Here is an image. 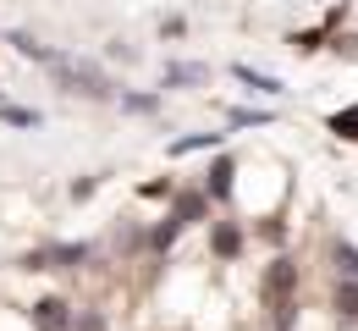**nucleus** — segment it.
<instances>
[{"label":"nucleus","instance_id":"412c9836","mask_svg":"<svg viewBox=\"0 0 358 331\" xmlns=\"http://www.w3.org/2000/svg\"><path fill=\"white\" fill-rule=\"evenodd\" d=\"M72 331H110V321H105L99 309H78V315H72Z\"/></svg>","mask_w":358,"mask_h":331},{"label":"nucleus","instance_id":"aec40b11","mask_svg":"<svg viewBox=\"0 0 358 331\" xmlns=\"http://www.w3.org/2000/svg\"><path fill=\"white\" fill-rule=\"evenodd\" d=\"M99 183H105V177H99V171H89V177H78V183H72V188H66V193H72V204H89L94 193H99Z\"/></svg>","mask_w":358,"mask_h":331},{"label":"nucleus","instance_id":"39448f33","mask_svg":"<svg viewBox=\"0 0 358 331\" xmlns=\"http://www.w3.org/2000/svg\"><path fill=\"white\" fill-rule=\"evenodd\" d=\"M72 298H61V293H45L39 304H34V326L39 331H72Z\"/></svg>","mask_w":358,"mask_h":331},{"label":"nucleus","instance_id":"f257e3e1","mask_svg":"<svg viewBox=\"0 0 358 331\" xmlns=\"http://www.w3.org/2000/svg\"><path fill=\"white\" fill-rule=\"evenodd\" d=\"M50 72H55V83H61L66 94H78V99H116V94H122L94 61H78V55H55Z\"/></svg>","mask_w":358,"mask_h":331},{"label":"nucleus","instance_id":"a211bd4d","mask_svg":"<svg viewBox=\"0 0 358 331\" xmlns=\"http://www.w3.org/2000/svg\"><path fill=\"white\" fill-rule=\"evenodd\" d=\"M336 139H348V143H358V105H348V111H336L331 122H325Z\"/></svg>","mask_w":358,"mask_h":331},{"label":"nucleus","instance_id":"6e6552de","mask_svg":"<svg viewBox=\"0 0 358 331\" xmlns=\"http://www.w3.org/2000/svg\"><path fill=\"white\" fill-rule=\"evenodd\" d=\"M204 78H210V66H199V61H166V72H160L166 89H199Z\"/></svg>","mask_w":358,"mask_h":331},{"label":"nucleus","instance_id":"f8f14e48","mask_svg":"<svg viewBox=\"0 0 358 331\" xmlns=\"http://www.w3.org/2000/svg\"><path fill=\"white\" fill-rule=\"evenodd\" d=\"M0 122H6V127H45V111H34V105H11V99H0Z\"/></svg>","mask_w":358,"mask_h":331},{"label":"nucleus","instance_id":"1a4fd4ad","mask_svg":"<svg viewBox=\"0 0 358 331\" xmlns=\"http://www.w3.org/2000/svg\"><path fill=\"white\" fill-rule=\"evenodd\" d=\"M331 309H336L342 326H358V282L336 276V287H331Z\"/></svg>","mask_w":358,"mask_h":331},{"label":"nucleus","instance_id":"5701e85b","mask_svg":"<svg viewBox=\"0 0 358 331\" xmlns=\"http://www.w3.org/2000/svg\"><path fill=\"white\" fill-rule=\"evenodd\" d=\"M138 193H143V199H171V183L160 177V183H143V188H138Z\"/></svg>","mask_w":358,"mask_h":331},{"label":"nucleus","instance_id":"7ed1b4c3","mask_svg":"<svg viewBox=\"0 0 358 331\" xmlns=\"http://www.w3.org/2000/svg\"><path fill=\"white\" fill-rule=\"evenodd\" d=\"M94 248L89 243H45L34 254H22V271H78Z\"/></svg>","mask_w":358,"mask_h":331},{"label":"nucleus","instance_id":"ddd939ff","mask_svg":"<svg viewBox=\"0 0 358 331\" xmlns=\"http://www.w3.org/2000/svg\"><path fill=\"white\" fill-rule=\"evenodd\" d=\"M11 50H17V55H28V61H55V50L50 45H39V39H34V34H22V28H11Z\"/></svg>","mask_w":358,"mask_h":331},{"label":"nucleus","instance_id":"2eb2a0df","mask_svg":"<svg viewBox=\"0 0 358 331\" xmlns=\"http://www.w3.org/2000/svg\"><path fill=\"white\" fill-rule=\"evenodd\" d=\"M177 237H182V227L171 221V216H166V221H160L155 232L143 237V248H149V254H171V243H177Z\"/></svg>","mask_w":358,"mask_h":331},{"label":"nucleus","instance_id":"f03ea898","mask_svg":"<svg viewBox=\"0 0 358 331\" xmlns=\"http://www.w3.org/2000/svg\"><path fill=\"white\" fill-rule=\"evenodd\" d=\"M259 293H265V309L298 304V260H292V254H275V260L265 265V282H259Z\"/></svg>","mask_w":358,"mask_h":331},{"label":"nucleus","instance_id":"4468645a","mask_svg":"<svg viewBox=\"0 0 358 331\" xmlns=\"http://www.w3.org/2000/svg\"><path fill=\"white\" fill-rule=\"evenodd\" d=\"M331 260H336V271H342L348 282H358V243L336 237V243H331Z\"/></svg>","mask_w":358,"mask_h":331},{"label":"nucleus","instance_id":"9d476101","mask_svg":"<svg viewBox=\"0 0 358 331\" xmlns=\"http://www.w3.org/2000/svg\"><path fill=\"white\" fill-rule=\"evenodd\" d=\"M231 78H237V83H248V89H254V94H287V83H281V78H270V72H259V66H243V61H237V66H231Z\"/></svg>","mask_w":358,"mask_h":331},{"label":"nucleus","instance_id":"20e7f679","mask_svg":"<svg viewBox=\"0 0 358 331\" xmlns=\"http://www.w3.org/2000/svg\"><path fill=\"white\" fill-rule=\"evenodd\" d=\"M231 183H237V155H215V160H210V171H204V199H210V204H226V199H231Z\"/></svg>","mask_w":358,"mask_h":331},{"label":"nucleus","instance_id":"0eeeda50","mask_svg":"<svg viewBox=\"0 0 358 331\" xmlns=\"http://www.w3.org/2000/svg\"><path fill=\"white\" fill-rule=\"evenodd\" d=\"M243 243H248V232H243L231 216H226V221H210V254H215V260H237Z\"/></svg>","mask_w":358,"mask_h":331},{"label":"nucleus","instance_id":"4be33fe9","mask_svg":"<svg viewBox=\"0 0 358 331\" xmlns=\"http://www.w3.org/2000/svg\"><path fill=\"white\" fill-rule=\"evenodd\" d=\"M182 34H187V22H182V17H166V22H160V39H182Z\"/></svg>","mask_w":358,"mask_h":331},{"label":"nucleus","instance_id":"6ab92c4d","mask_svg":"<svg viewBox=\"0 0 358 331\" xmlns=\"http://www.w3.org/2000/svg\"><path fill=\"white\" fill-rule=\"evenodd\" d=\"M254 232L265 237L270 248H281V243H287V221H281V216H265V221H259V227H254Z\"/></svg>","mask_w":358,"mask_h":331},{"label":"nucleus","instance_id":"9b49d317","mask_svg":"<svg viewBox=\"0 0 358 331\" xmlns=\"http://www.w3.org/2000/svg\"><path fill=\"white\" fill-rule=\"evenodd\" d=\"M226 133H182V139H171L166 149H171V160H182V155H199V149H221Z\"/></svg>","mask_w":358,"mask_h":331},{"label":"nucleus","instance_id":"f3484780","mask_svg":"<svg viewBox=\"0 0 358 331\" xmlns=\"http://www.w3.org/2000/svg\"><path fill=\"white\" fill-rule=\"evenodd\" d=\"M116 99H122L127 116H155V111H160V94H138V89H127V94H116Z\"/></svg>","mask_w":358,"mask_h":331},{"label":"nucleus","instance_id":"423d86ee","mask_svg":"<svg viewBox=\"0 0 358 331\" xmlns=\"http://www.w3.org/2000/svg\"><path fill=\"white\" fill-rule=\"evenodd\" d=\"M210 210H215V204L204 199V188H182L177 199H171V221H177L182 232H187V227H199V221H204Z\"/></svg>","mask_w":358,"mask_h":331},{"label":"nucleus","instance_id":"dca6fc26","mask_svg":"<svg viewBox=\"0 0 358 331\" xmlns=\"http://www.w3.org/2000/svg\"><path fill=\"white\" fill-rule=\"evenodd\" d=\"M226 127H270V111H254V105H231V111H226Z\"/></svg>","mask_w":358,"mask_h":331}]
</instances>
